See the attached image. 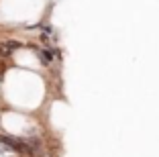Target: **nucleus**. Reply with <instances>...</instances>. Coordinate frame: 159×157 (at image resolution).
<instances>
[{
  "instance_id": "obj_2",
  "label": "nucleus",
  "mask_w": 159,
  "mask_h": 157,
  "mask_svg": "<svg viewBox=\"0 0 159 157\" xmlns=\"http://www.w3.org/2000/svg\"><path fill=\"white\" fill-rule=\"evenodd\" d=\"M37 55H39V59H41L43 65H49V63L53 61L55 51H53V49H39V51H37Z\"/></svg>"
},
{
  "instance_id": "obj_1",
  "label": "nucleus",
  "mask_w": 159,
  "mask_h": 157,
  "mask_svg": "<svg viewBox=\"0 0 159 157\" xmlns=\"http://www.w3.org/2000/svg\"><path fill=\"white\" fill-rule=\"evenodd\" d=\"M16 47H19V43H16V41H4V43H0V55L8 57L10 53H14Z\"/></svg>"
}]
</instances>
